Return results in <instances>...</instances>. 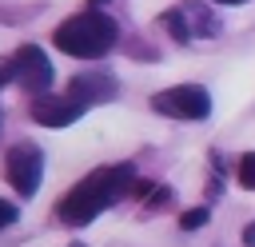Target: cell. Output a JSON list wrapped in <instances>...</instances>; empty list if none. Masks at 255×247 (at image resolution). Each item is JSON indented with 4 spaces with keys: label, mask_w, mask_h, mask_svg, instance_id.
<instances>
[{
    "label": "cell",
    "mask_w": 255,
    "mask_h": 247,
    "mask_svg": "<svg viewBox=\"0 0 255 247\" xmlns=\"http://www.w3.org/2000/svg\"><path fill=\"white\" fill-rule=\"evenodd\" d=\"M131 163H120V167H100V171H92V175H84L64 199H60V219L64 223H72V227H80V223H88V219H96L108 203H116L120 195H128L131 187Z\"/></svg>",
    "instance_id": "6da1fadb"
},
{
    "label": "cell",
    "mask_w": 255,
    "mask_h": 247,
    "mask_svg": "<svg viewBox=\"0 0 255 247\" xmlns=\"http://www.w3.org/2000/svg\"><path fill=\"white\" fill-rule=\"evenodd\" d=\"M52 40H56L60 52L80 56V60H92V56H104V52L116 44V24H112L104 12L88 8V12L68 16V20L52 32Z\"/></svg>",
    "instance_id": "7a4b0ae2"
},
{
    "label": "cell",
    "mask_w": 255,
    "mask_h": 247,
    "mask_svg": "<svg viewBox=\"0 0 255 247\" xmlns=\"http://www.w3.org/2000/svg\"><path fill=\"white\" fill-rule=\"evenodd\" d=\"M151 108L159 116H171V120H203L211 112V96L199 84H175L167 92H155L151 96Z\"/></svg>",
    "instance_id": "3957f363"
},
{
    "label": "cell",
    "mask_w": 255,
    "mask_h": 247,
    "mask_svg": "<svg viewBox=\"0 0 255 247\" xmlns=\"http://www.w3.org/2000/svg\"><path fill=\"white\" fill-rule=\"evenodd\" d=\"M4 175H8V183H12L20 195H36V191H40V179H44V155H40V147L16 143V147L4 155Z\"/></svg>",
    "instance_id": "277c9868"
},
{
    "label": "cell",
    "mask_w": 255,
    "mask_h": 247,
    "mask_svg": "<svg viewBox=\"0 0 255 247\" xmlns=\"http://www.w3.org/2000/svg\"><path fill=\"white\" fill-rule=\"evenodd\" d=\"M80 112H84V104H80L76 96H68V92H64V96L44 92V96L32 100V120L44 124V127H68V124L80 120Z\"/></svg>",
    "instance_id": "5b68a950"
},
{
    "label": "cell",
    "mask_w": 255,
    "mask_h": 247,
    "mask_svg": "<svg viewBox=\"0 0 255 247\" xmlns=\"http://www.w3.org/2000/svg\"><path fill=\"white\" fill-rule=\"evenodd\" d=\"M16 80H20L28 92H36V96H44V92L52 88V64L44 60V52H40L36 44H24V48L16 52Z\"/></svg>",
    "instance_id": "8992f818"
},
{
    "label": "cell",
    "mask_w": 255,
    "mask_h": 247,
    "mask_svg": "<svg viewBox=\"0 0 255 247\" xmlns=\"http://www.w3.org/2000/svg\"><path fill=\"white\" fill-rule=\"evenodd\" d=\"M112 92H116V80L112 76H76L72 84H68V96H76L84 108L88 104H96V100H112Z\"/></svg>",
    "instance_id": "52a82bcc"
},
{
    "label": "cell",
    "mask_w": 255,
    "mask_h": 247,
    "mask_svg": "<svg viewBox=\"0 0 255 247\" xmlns=\"http://www.w3.org/2000/svg\"><path fill=\"white\" fill-rule=\"evenodd\" d=\"M203 223H207V207H191V211H183V219H179L183 231H195V227H203Z\"/></svg>",
    "instance_id": "ba28073f"
},
{
    "label": "cell",
    "mask_w": 255,
    "mask_h": 247,
    "mask_svg": "<svg viewBox=\"0 0 255 247\" xmlns=\"http://www.w3.org/2000/svg\"><path fill=\"white\" fill-rule=\"evenodd\" d=\"M239 183H243V187H255V151H247V155L239 159Z\"/></svg>",
    "instance_id": "9c48e42d"
},
{
    "label": "cell",
    "mask_w": 255,
    "mask_h": 247,
    "mask_svg": "<svg viewBox=\"0 0 255 247\" xmlns=\"http://www.w3.org/2000/svg\"><path fill=\"white\" fill-rule=\"evenodd\" d=\"M8 80H16V60H0V88Z\"/></svg>",
    "instance_id": "30bf717a"
},
{
    "label": "cell",
    "mask_w": 255,
    "mask_h": 247,
    "mask_svg": "<svg viewBox=\"0 0 255 247\" xmlns=\"http://www.w3.org/2000/svg\"><path fill=\"white\" fill-rule=\"evenodd\" d=\"M12 219H16V207H12L8 199H0V227H8Z\"/></svg>",
    "instance_id": "8fae6325"
},
{
    "label": "cell",
    "mask_w": 255,
    "mask_h": 247,
    "mask_svg": "<svg viewBox=\"0 0 255 247\" xmlns=\"http://www.w3.org/2000/svg\"><path fill=\"white\" fill-rule=\"evenodd\" d=\"M167 199H171V191H167V187H163V191H147V203H151V207H163Z\"/></svg>",
    "instance_id": "7c38bea8"
},
{
    "label": "cell",
    "mask_w": 255,
    "mask_h": 247,
    "mask_svg": "<svg viewBox=\"0 0 255 247\" xmlns=\"http://www.w3.org/2000/svg\"><path fill=\"white\" fill-rule=\"evenodd\" d=\"M215 4H243V0H215Z\"/></svg>",
    "instance_id": "4fadbf2b"
},
{
    "label": "cell",
    "mask_w": 255,
    "mask_h": 247,
    "mask_svg": "<svg viewBox=\"0 0 255 247\" xmlns=\"http://www.w3.org/2000/svg\"><path fill=\"white\" fill-rule=\"evenodd\" d=\"M88 4H92V8H96V4H104V0H88Z\"/></svg>",
    "instance_id": "5bb4252c"
},
{
    "label": "cell",
    "mask_w": 255,
    "mask_h": 247,
    "mask_svg": "<svg viewBox=\"0 0 255 247\" xmlns=\"http://www.w3.org/2000/svg\"><path fill=\"white\" fill-rule=\"evenodd\" d=\"M72 247H84V243H72Z\"/></svg>",
    "instance_id": "9a60e30c"
}]
</instances>
